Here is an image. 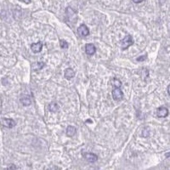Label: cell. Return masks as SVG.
I'll return each mask as SVG.
<instances>
[{
  "label": "cell",
  "mask_w": 170,
  "mask_h": 170,
  "mask_svg": "<svg viewBox=\"0 0 170 170\" xmlns=\"http://www.w3.org/2000/svg\"><path fill=\"white\" fill-rule=\"evenodd\" d=\"M75 76V72L72 69L67 68L65 72V77L67 79H70Z\"/></svg>",
  "instance_id": "cell-9"
},
{
  "label": "cell",
  "mask_w": 170,
  "mask_h": 170,
  "mask_svg": "<svg viewBox=\"0 0 170 170\" xmlns=\"http://www.w3.org/2000/svg\"><path fill=\"white\" fill-rule=\"evenodd\" d=\"M19 1L23 2L26 4H29L30 3H31V0H19Z\"/></svg>",
  "instance_id": "cell-17"
},
{
  "label": "cell",
  "mask_w": 170,
  "mask_h": 170,
  "mask_svg": "<svg viewBox=\"0 0 170 170\" xmlns=\"http://www.w3.org/2000/svg\"><path fill=\"white\" fill-rule=\"evenodd\" d=\"M37 65V67L35 66V67H32V69H34L35 70H36V69L39 70V69H42L44 67V63L43 62H38Z\"/></svg>",
  "instance_id": "cell-15"
},
{
  "label": "cell",
  "mask_w": 170,
  "mask_h": 170,
  "mask_svg": "<svg viewBox=\"0 0 170 170\" xmlns=\"http://www.w3.org/2000/svg\"><path fill=\"white\" fill-rule=\"evenodd\" d=\"M156 115L159 118H166L169 115V110L164 106H161L157 108Z\"/></svg>",
  "instance_id": "cell-3"
},
{
  "label": "cell",
  "mask_w": 170,
  "mask_h": 170,
  "mask_svg": "<svg viewBox=\"0 0 170 170\" xmlns=\"http://www.w3.org/2000/svg\"><path fill=\"white\" fill-rule=\"evenodd\" d=\"M85 159L90 163H94L96 162L98 159V156L96 154H94L93 153H84L83 154Z\"/></svg>",
  "instance_id": "cell-4"
},
{
  "label": "cell",
  "mask_w": 170,
  "mask_h": 170,
  "mask_svg": "<svg viewBox=\"0 0 170 170\" xmlns=\"http://www.w3.org/2000/svg\"><path fill=\"white\" fill-rule=\"evenodd\" d=\"M169 88H170V85L168 86V88H167V91H168V94L170 95V93H169Z\"/></svg>",
  "instance_id": "cell-19"
},
{
  "label": "cell",
  "mask_w": 170,
  "mask_h": 170,
  "mask_svg": "<svg viewBox=\"0 0 170 170\" xmlns=\"http://www.w3.org/2000/svg\"><path fill=\"white\" fill-rule=\"evenodd\" d=\"M123 93L120 88L115 87L112 90V96L114 100L119 101L123 99Z\"/></svg>",
  "instance_id": "cell-2"
},
{
  "label": "cell",
  "mask_w": 170,
  "mask_h": 170,
  "mask_svg": "<svg viewBox=\"0 0 170 170\" xmlns=\"http://www.w3.org/2000/svg\"><path fill=\"white\" fill-rule=\"evenodd\" d=\"M134 43V41L131 35H127L121 41V47L122 49L125 50Z\"/></svg>",
  "instance_id": "cell-1"
},
{
  "label": "cell",
  "mask_w": 170,
  "mask_h": 170,
  "mask_svg": "<svg viewBox=\"0 0 170 170\" xmlns=\"http://www.w3.org/2000/svg\"><path fill=\"white\" fill-rule=\"evenodd\" d=\"M77 132L76 128L72 126H68L66 130V135L68 137H72Z\"/></svg>",
  "instance_id": "cell-10"
},
{
  "label": "cell",
  "mask_w": 170,
  "mask_h": 170,
  "mask_svg": "<svg viewBox=\"0 0 170 170\" xmlns=\"http://www.w3.org/2000/svg\"><path fill=\"white\" fill-rule=\"evenodd\" d=\"M85 51L87 54L92 55L95 53L96 51V48L93 44H87L85 47Z\"/></svg>",
  "instance_id": "cell-6"
},
{
  "label": "cell",
  "mask_w": 170,
  "mask_h": 170,
  "mask_svg": "<svg viewBox=\"0 0 170 170\" xmlns=\"http://www.w3.org/2000/svg\"><path fill=\"white\" fill-rule=\"evenodd\" d=\"M2 124L4 126L9 128H12L16 126V122L14 120L11 119H2Z\"/></svg>",
  "instance_id": "cell-8"
},
{
  "label": "cell",
  "mask_w": 170,
  "mask_h": 170,
  "mask_svg": "<svg viewBox=\"0 0 170 170\" xmlns=\"http://www.w3.org/2000/svg\"><path fill=\"white\" fill-rule=\"evenodd\" d=\"M20 101H21L22 104L24 106L29 105L31 104V100H30L29 98L27 97V96H25V97L22 98L20 100Z\"/></svg>",
  "instance_id": "cell-12"
},
{
  "label": "cell",
  "mask_w": 170,
  "mask_h": 170,
  "mask_svg": "<svg viewBox=\"0 0 170 170\" xmlns=\"http://www.w3.org/2000/svg\"><path fill=\"white\" fill-rule=\"evenodd\" d=\"M77 31L78 32L79 35L81 36H87L89 34V29L85 24H81L78 27Z\"/></svg>",
  "instance_id": "cell-5"
},
{
  "label": "cell",
  "mask_w": 170,
  "mask_h": 170,
  "mask_svg": "<svg viewBox=\"0 0 170 170\" xmlns=\"http://www.w3.org/2000/svg\"><path fill=\"white\" fill-rule=\"evenodd\" d=\"M135 3H140L142 2L143 0H132Z\"/></svg>",
  "instance_id": "cell-18"
},
{
  "label": "cell",
  "mask_w": 170,
  "mask_h": 170,
  "mask_svg": "<svg viewBox=\"0 0 170 170\" xmlns=\"http://www.w3.org/2000/svg\"><path fill=\"white\" fill-rule=\"evenodd\" d=\"M146 59V57H145L144 55H143V56H141V57H139L138 59H137V60L138 61H143L145 60Z\"/></svg>",
  "instance_id": "cell-16"
},
{
  "label": "cell",
  "mask_w": 170,
  "mask_h": 170,
  "mask_svg": "<svg viewBox=\"0 0 170 170\" xmlns=\"http://www.w3.org/2000/svg\"><path fill=\"white\" fill-rule=\"evenodd\" d=\"M113 82L114 86V87H116V88H120V87L121 86V82L119 80H118V79H114Z\"/></svg>",
  "instance_id": "cell-14"
},
{
  "label": "cell",
  "mask_w": 170,
  "mask_h": 170,
  "mask_svg": "<svg viewBox=\"0 0 170 170\" xmlns=\"http://www.w3.org/2000/svg\"><path fill=\"white\" fill-rule=\"evenodd\" d=\"M59 108V106L57 103L55 102H52L50 103L49 105V111H51L52 112H56L58 111Z\"/></svg>",
  "instance_id": "cell-11"
},
{
  "label": "cell",
  "mask_w": 170,
  "mask_h": 170,
  "mask_svg": "<svg viewBox=\"0 0 170 170\" xmlns=\"http://www.w3.org/2000/svg\"><path fill=\"white\" fill-rule=\"evenodd\" d=\"M60 46L62 49H67L68 48V44L64 39H61L60 41Z\"/></svg>",
  "instance_id": "cell-13"
},
{
  "label": "cell",
  "mask_w": 170,
  "mask_h": 170,
  "mask_svg": "<svg viewBox=\"0 0 170 170\" xmlns=\"http://www.w3.org/2000/svg\"><path fill=\"white\" fill-rule=\"evenodd\" d=\"M31 49L34 53L41 52L43 48V44L41 42H38L37 43H32L31 45Z\"/></svg>",
  "instance_id": "cell-7"
}]
</instances>
